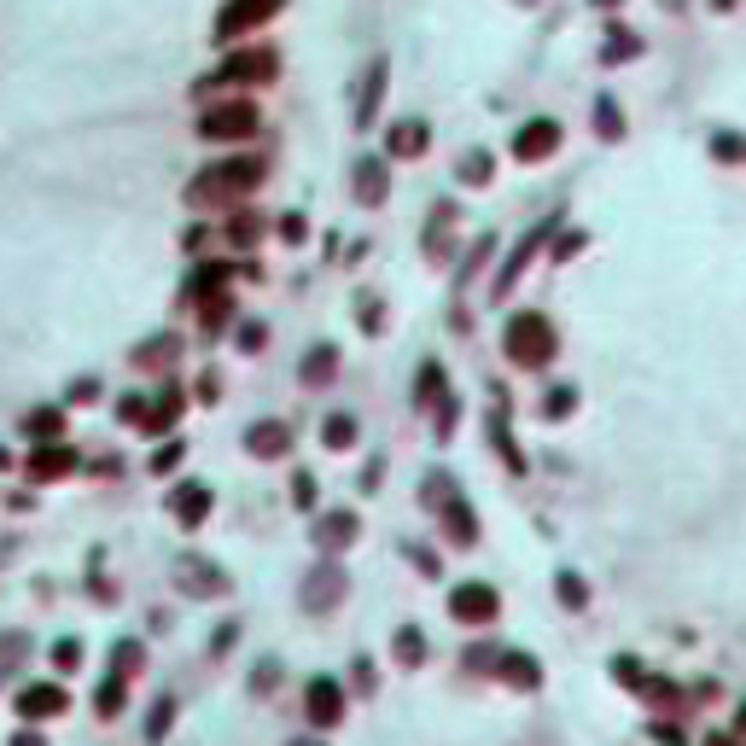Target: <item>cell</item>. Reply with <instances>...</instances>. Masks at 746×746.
<instances>
[{
  "label": "cell",
  "instance_id": "6da1fadb",
  "mask_svg": "<svg viewBox=\"0 0 746 746\" xmlns=\"http://www.w3.org/2000/svg\"><path fill=\"white\" fill-rule=\"evenodd\" d=\"M257 181H263V164H257V158H228V164H210V170L187 187V199H193V204L239 199V193H251Z\"/></svg>",
  "mask_w": 746,
  "mask_h": 746
},
{
  "label": "cell",
  "instance_id": "7a4b0ae2",
  "mask_svg": "<svg viewBox=\"0 0 746 746\" xmlns=\"http://www.w3.org/2000/svg\"><path fill=\"white\" fill-rule=\"evenodd\" d=\"M502 344H508V362H519V368H543V362H554V344L560 339H554L548 315H513Z\"/></svg>",
  "mask_w": 746,
  "mask_h": 746
},
{
  "label": "cell",
  "instance_id": "3957f363",
  "mask_svg": "<svg viewBox=\"0 0 746 746\" xmlns=\"http://www.w3.org/2000/svg\"><path fill=\"white\" fill-rule=\"evenodd\" d=\"M199 135L204 140H251L257 135V105L228 100V105H210L199 117Z\"/></svg>",
  "mask_w": 746,
  "mask_h": 746
},
{
  "label": "cell",
  "instance_id": "277c9868",
  "mask_svg": "<svg viewBox=\"0 0 746 746\" xmlns=\"http://www.w3.org/2000/svg\"><path fill=\"white\" fill-rule=\"evenodd\" d=\"M280 6H286V0H228V6H222V18H216V35H222V41H234V35L269 24Z\"/></svg>",
  "mask_w": 746,
  "mask_h": 746
},
{
  "label": "cell",
  "instance_id": "5b68a950",
  "mask_svg": "<svg viewBox=\"0 0 746 746\" xmlns=\"http://www.w3.org/2000/svg\"><path fill=\"white\" fill-rule=\"evenodd\" d=\"M554 152H560V123H554V117H537V123H525V129L513 135V158H519V164H543Z\"/></svg>",
  "mask_w": 746,
  "mask_h": 746
},
{
  "label": "cell",
  "instance_id": "8992f818",
  "mask_svg": "<svg viewBox=\"0 0 746 746\" xmlns=\"http://www.w3.org/2000/svg\"><path fill=\"white\" fill-rule=\"evenodd\" d=\"M449 612H455L461 624H490V618L502 612V601H496L490 583H461V589L449 595Z\"/></svg>",
  "mask_w": 746,
  "mask_h": 746
},
{
  "label": "cell",
  "instance_id": "52a82bcc",
  "mask_svg": "<svg viewBox=\"0 0 746 746\" xmlns=\"http://www.w3.org/2000/svg\"><path fill=\"white\" fill-rule=\"evenodd\" d=\"M274 70H280V59H274L269 47H257V53H234L228 65L216 70V82H274Z\"/></svg>",
  "mask_w": 746,
  "mask_h": 746
},
{
  "label": "cell",
  "instance_id": "ba28073f",
  "mask_svg": "<svg viewBox=\"0 0 746 746\" xmlns=\"http://www.w3.org/2000/svg\"><path fill=\"white\" fill-rule=\"evenodd\" d=\"M304 706H309V723H315V729H333L344 717V688L333 677H315L309 694H304Z\"/></svg>",
  "mask_w": 746,
  "mask_h": 746
},
{
  "label": "cell",
  "instance_id": "9c48e42d",
  "mask_svg": "<svg viewBox=\"0 0 746 746\" xmlns=\"http://www.w3.org/2000/svg\"><path fill=\"white\" fill-rule=\"evenodd\" d=\"M70 700L59 682H30L24 694H18V717H30V723H41V717H59Z\"/></svg>",
  "mask_w": 746,
  "mask_h": 746
},
{
  "label": "cell",
  "instance_id": "30bf717a",
  "mask_svg": "<svg viewBox=\"0 0 746 746\" xmlns=\"http://www.w3.org/2000/svg\"><path fill=\"white\" fill-rule=\"evenodd\" d=\"M245 449H251V455H263V461H274V455H286V449H292V432H286L280 420H263V426H251V432H245Z\"/></svg>",
  "mask_w": 746,
  "mask_h": 746
},
{
  "label": "cell",
  "instance_id": "8fae6325",
  "mask_svg": "<svg viewBox=\"0 0 746 746\" xmlns=\"http://www.w3.org/2000/svg\"><path fill=\"white\" fill-rule=\"evenodd\" d=\"M548 228H554V222H543V228H537V234H525V239H519V251H513V257H508V269H502V280H496V292H508L513 280H519V274H525V263H531V257H537V245H543V239H548Z\"/></svg>",
  "mask_w": 746,
  "mask_h": 746
},
{
  "label": "cell",
  "instance_id": "7c38bea8",
  "mask_svg": "<svg viewBox=\"0 0 746 746\" xmlns=\"http://www.w3.org/2000/svg\"><path fill=\"white\" fill-rule=\"evenodd\" d=\"M350 537H356V513H327V519H321V531H315V543L333 548V554H339V548H350Z\"/></svg>",
  "mask_w": 746,
  "mask_h": 746
},
{
  "label": "cell",
  "instance_id": "4fadbf2b",
  "mask_svg": "<svg viewBox=\"0 0 746 746\" xmlns=\"http://www.w3.org/2000/svg\"><path fill=\"white\" fill-rule=\"evenodd\" d=\"M379 100H385V59H373L368 82H362V105H356V123H362V129L373 123V111H379Z\"/></svg>",
  "mask_w": 746,
  "mask_h": 746
},
{
  "label": "cell",
  "instance_id": "5bb4252c",
  "mask_svg": "<svg viewBox=\"0 0 746 746\" xmlns=\"http://www.w3.org/2000/svg\"><path fill=\"white\" fill-rule=\"evenodd\" d=\"M204 508H210V490H204V484H181V490H175V519H181V525H199Z\"/></svg>",
  "mask_w": 746,
  "mask_h": 746
},
{
  "label": "cell",
  "instance_id": "9a60e30c",
  "mask_svg": "<svg viewBox=\"0 0 746 746\" xmlns=\"http://www.w3.org/2000/svg\"><path fill=\"white\" fill-rule=\"evenodd\" d=\"M356 175H362V181H356V199H362V204H379L385 193H391L385 164H373V158H368V164H356Z\"/></svg>",
  "mask_w": 746,
  "mask_h": 746
},
{
  "label": "cell",
  "instance_id": "2e32d148",
  "mask_svg": "<svg viewBox=\"0 0 746 746\" xmlns=\"http://www.w3.org/2000/svg\"><path fill=\"white\" fill-rule=\"evenodd\" d=\"M339 589H344V577H339V572H315V577H309V595H304V607H309V612L333 607V601H339Z\"/></svg>",
  "mask_w": 746,
  "mask_h": 746
},
{
  "label": "cell",
  "instance_id": "e0dca14e",
  "mask_svg": "<svg viewBox=\"0 0 746 746\" xmlns=\"http://www.w3.org/2000/svg\"><path fill=\"white\" fill-rule=\"evenodd\" d=\"M426 123H397V129H391V152H397V158H420V152H426Z\"/></svg>",
  "mask_w": 746,
  "mask_h": 746
},
{
  "label": "cell",
  "instance_id": "ac0fdd59",
  "mask_svg": "<svg viewBox=\"0 0 746 746\" xmlns=\"http://www.w3.org/2000/svg\"><path fill=\"white\" fill-rule=\"evenodd\" d=\"M502 677L519 682V688H537L543 671H537V659H525V653H502Z\"/></svg>",
  "mask_w": 746,
  "mask_h": 746
},
{
  "label": "cell",
  "instance_id": "d6986e66",
  "mask_svg": "<svg viewBox=\"0 0 746 746\" xmlns=\"http://www.w3.org/2000/svg\"><path fill=\"white\" fill-rule=\"evenodd\" d=\"M333 362H339V350L333 344H315L304 362V385H321V379H333Z\"/></svg>",
  "mask_w": 746,
  "mask_h": 746
},
{
  "label": "cell",
  "instance_id": "ffe728a7",
  "mask_svg": "<svg viewBox=\"0 0 746 746\" xmlns=\"http://www.w3.org/2000/svg\"><path fill=\"white\" fill-rule=\"evenodd\" d=\"M30 473L35 478H59V473H70V449H35V461H30Z\"/></svg>",
  "mask_w": 746,
  "mask_h": 746
},
{
  "label": "cell",
  "instance_id": "44dd1931",
  "mask_svg": "<svg viewBox=\"0 0 746 746\" xmlns=\"http://www.w3.org/2000/svg\"><path fill=\"white\" fill-rule=\"evenodd\" d=\"M397 659H403V665H420V659H426V636H420L414 624L397 630Z\"/></svg>",
  "mask_w": 746,
  "mask_h": 746
},
{
  "label": "cell",
  "instance_id": "7402d4cb",
  "mask_svg": "<svg viewBox=\"0 0 746 746\" xmlns=\"http://www.w3.org/2000/svg\"><path fill=\"white\" fill-rule=\"evenodd\" d=\"M607 35H612V41H607V53H601L607 65H618V59H636V53H642V41H636L630 30H607Z\"/></svg>",
  "mask_w": 746,
  "mask_h": 746
},
{
  "label": "cell",
  "instance_id": "603a6c76",
  "mask_svg": "<svg viewBox=\"0 0 746 746\" xmlns=\"http://www.w3.org/2000/svg\"><path fill=\"white\" fill-rule=\"evenodd\" d=\"M350 438H356V420H344V414H333V420L321 426V443H327V449H350Z\"/></svg>",
  "mask_w": 746,
  "mask_h": 746
},
{
  "label": "cell",
  "instance_id": "cb8c5ba5",
  "mask_svg": "<svg viewBox=\"0 0 746 746\" xmlns=\"http://www.w3.org/2000/svg\"><path fill=\"white\" fill-rule=\"evenodd\" d=\"M572 403H577L572 385H554V391H548V403H543V414H548V420H566V414H572Z\"/></svg>",
  "mask_w": 746,
  "mask_h": 746
},
{
  "label": "cell",
  "instance_id": "d4e9b609",
  "mask_svg": "<svg viewBox=\"0 0 746 746\" xmlns=\"http://www.w3.org/2000/svg\"><path fill=\"white\" fill-rule=\"evenodd\" d=\"M461 181L484 187V181H490V152H467V158H461Z\"/></svg>",
  "mask_w": 746,
  "mask_h": 746
},
{
  "label": "cell",
  "instance_id": "484cf974",
  "mask_svg": "<svg viewBox=\"0 0 746 746\" xmlns=\"http://www.w3.org/2000/svg\"><path fill=\"white\" fill-rule=\"evenodd\" d=\"M595 123H601V135H607V140H618V135H624V117H618V105H612V100H601V105H595Z\"/></svg>",
  "mask_w": 746,
  "mask_h": 746
},
{
  "label": "cell",
  "instance_id": "4316f807",
  "mask_svg": "<svg viewBox=\"0 0 746 746\" xmlns=\"http://www.w3.org/2000/svg\"><path fill=\"white\" fill-rule=\"evenodd\" d=\"M170 717H175V700H158V706H152V723H146V735L164 741V735H170Z\"/></svg>",
  "mask_w": 746,
  "mask_h": 746
},
{
  "label": "cell",
  "instance_id": "83f0119b",
  "mask_svg": "<svg viewBox=\"0 0 746 746\" xmlns=\"http://www.w3.org/2000/svg\"><path fill=\"white\" fill-rule=\"evenodd\" d=\"M560 601H566V607H583V601H589V589H583L577 572H560Z\"/></svg>",
  "mask_w": 746,
  "mask_h": 746
},
{
  "label": "cell",
  "instance_id": "f1b7e54d",
  "mask_svg": "<svg viewBox=\"0 0 746 746\" xmlns=\"http://www.w3.org/2000/svg\"><path fill=\"white\" fill-rule=\"evenodd\" d=\"M76 659H82V647H76V642H59V647H53V665H59V671H76Z\"/></svg>",
  "mask_w": 746,
  "mask_h": 746
},
{
  "label": "cell",
  "instance_id": "f546056e",
  "mask_svg": "<svg viewBox=\"0 0 746 746\" xmlns=\"http://www.w3.org/2000/svg\"><path fill=\"white\" fill-rule=\"evenodd\" d=\"M59 426H65V420H59V414H53V408H47V414H35V420H30V432H35V438H53V432H59Z\"/></svg>",
  "mask_w": 746,
  "mask_h": 746
},
{
  "label": "cell",
  "instance_id": "4dcf8cb0",
  "mask_svg": "<svg viewBox=\"0 0 746 746\" xmlns=\"http://www.w3.org/2000/svg\"><path fill=\"white\" fill-rule=\"evenodd\" d=\"M712 152H717V158H746V146H741L735 135H717V140H712Z\"/></svg>",
  "mask_w": 746,
  "mask_h": 746
},
{
  "label": "cell",
  "instance_id": "1f68e13d",
  "mask_svg": "<svg viewBox=\"0 0 746 746\" xmlns=\"http://www.w3.org/2000/svg\"><path fill=\"white\" fill-rule=\"evenodd\" d=\"M175 461H181V443H164V449L152 455V467H158V473H170Z\"/></svg>",
  "mask_w": 746,
  "mask_h": 746
},
{
  "label": "cell",
  "instance_id": "d6a6232c",
  "mask_svg": "<svg viewBox=\"0 0 746 746\" xmlns=\"http://www.w3.org/2000/svg\"><path fill=\"white\" fill-rule=\"evenodd\" d=\"M251 688H257V694H269V688H274V659H263V665H257V677H251Z\"/></svg>",
  "mask_w": 746,
  "mask_h": 746
},
{
  "label": "cell",
  "instance_id": "836d02e7",
  "mask_svg": "<svg viewBox=\"0 0 746 746\" xmlns=\"http://www.w3.org/2000/svg\"><path fill=\"white\" fill-rule=\"evenodd\" d=\"M228 239H239V245H251V239H257V222H251V216H239V228H228Z\"/></svg>",
  "mask_w": 746,
  "mask_h": 746
},
{
  "label": "cell",
  "instance_id": "e575fe53",
  "mask_svg": "<svg viewBox=\"0 0 746 746\" xmlns=\"http://www.w3.org/2000/svg\"><path fill=\"white\" fill-rule=\"evenodd\" d=\"M280 234H286V239H304V216H280Z\"/></svg>",
  "mask_w": 746,
  "mask_h": 746
},
{
  "label": "cell",
  "instance_id": "d590c367",
  "mask_svg": "<svg viewBox=\"0 0 746 746\" xmlns=\"http://www.w3.org/2000/svg\"><path fill=\"white\" fill-rule=\"evenodd\" d=\"M298 502H304V508L315 502V478H309V473H298Z\"/></svg>",
  "mask_w": 746,
  "mask_h": 746
},
{
  "label": "cell",
  "instance_id": "8d00e7d4",
  "mask_svg": "<svg viewBox=\"0 0 746 746\" xmlns=\"http://www.w3.org/2000/svg\"><path fill=\"white\" fill-rule=\"evenodd\" d=\"M12 746H47V741H41L35 729H18V735H12Z\"/></svg>",
  "mask_w": 746,
  "mask_h": 746
},
{
  "label": "cell",
  "instance_id": "74e56055",
  "mask_svg": "<svg viewBox=\"0 0 746 746\" xmlns=\"http://www.w3.org/2000/svg\"><path fill=\"white\" fill-rule=\"evenodd\" d=\"M292 746H327V741H315V735H309V741H292Z\"/></svg>",
  "mask_w": 746,
  "mask_h": 746
},
{
  "label": "cell",
  "instance_id": "f35d334b",
  "mask_svg": "<svg viewBox=\"0 0 746 746\" xmlns=\"http://www.w3.org/2000/svg\"><path fill=\"white\" fill-rule=\"evenodd\" d=\"M595 6H618V0H595Z\"/></svg>",
  "mask_w": 746,
  "mask_h": 746
}]
</instances>
